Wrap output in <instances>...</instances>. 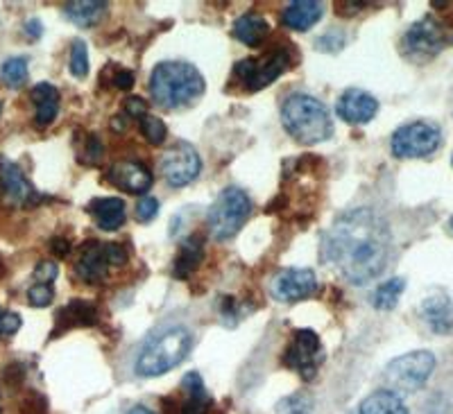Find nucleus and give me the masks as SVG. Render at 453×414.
<instances>
[{
  "label": "nucleus",
  "mask_w": 453,
  "mask_h": 414,
  "mask_svg": "<svg viewBox=\"0 0 453 414\" xmlns=\"http://www.w3.org/2000/svg\"><path fill=\"white\" fill-rule=\"evenodd\" d=\"M390 254V226L370 206L340 213L322 235V258L354 286H365L381 274Z\"/></svg>",
  "instance_id": "nucleus-1"
},
{
  "label": "nucleus",
  "mask_w": 453,
  "mask_h": 414,
  "mask_svg": "<svg viewBox=\"0 0 453 414\" xmlns=\"http://www.w3.org/2000/svg\"><path fill=\"white\" fill-rule=\"evenodd\" d=\"M150 96L161 109H184L204 93V77L188 62H161L150 75Z\"/></svg>",
  "instance_id": "nucleus-2"
},
{
  "label": "nucleus",
  "mask_w": 453,
  "mask_h": 414,
  "mask_svg": "<svg viewBox=\"0 0 453 414\" xmlns=\"http://www.w3.org/2000/svg\"><path fill=\"white\" fill-rule=\"evenodd\" d=\"M281 123L299 145L325 143L334 134V120L325 103L309 93H293L281 107Z\"/></svg>",
  "instance_id": "nucleus-3"
},
{
  "label": "nucleus",
  "mask_w": 453,
  "mask_h": 414,
  "mask_svg": "<svg viewBox=\"0 0 453 414\" xmlns=\"http://www.w3.org/2000/svg\"><path fill=\"white\" fill-rule=\"evenodd\" d=\"M193 349V335L186 326H170L152 335L141 347L134 360V372L141 379H157L184 363Z\"/></svg>",
  "instance_id": "nucleus-4"
},
{
  "label": "nucleus",
  "mask_w": 453,
  "mask_h": 414,
  "mask_svg": "<svg viewBox=\"0 0 453 414\" xmlns=\"http://www.w3.org/2000/svg\"><path fill=\"white\" fill-rule=\"evenodd\" d=\"M250 215H252L250 195L238 188V186H226L225 190H220V195H218L209 213H206L209 234L216 241H229L242 229Z\"/></svg>",
  "instance_id": "nucleus-5"
},
{
  "label": "nucleus",
  "mask_w": 453,
  "mask_h": 414,
  "mask_svg": "<svg viewBox=\"0 0 453 414\" xmlns=\"http://www.w3.org/2000/svg\"><path fill=\"white\" fill-rule=\"evenodd\" d=\"M435 364H438L435 356L426 349H419V351L403 353L392 360L386 367L383 379L390 385V392L395 394L419 392L428 383L431 373L435 372Z\"/></svg>",
  "instance_id": "nucleus-6"
},
{
  "label": "nucleus",
  "mask_w": 453,
  "mask_h": 414,
  "mask_svg": "<svg viewBox=\"0 0 453 414\" xmlns=\"http://www.w3.org/2000/svg\"><path fill=\"white\" fill-rule=\"evenodd\" d=\"M442 145V132L435 123L412 120L402 125L390 138V150L396 159H424L438 152Z\"/></svg>",
  "instance_id": "nucleus-7"
},
{
  "label": "nucleus",
  "mask_w": 453,
  "mask_h": 414,
  "mask_svg": "<svg viewBox=\"0 0 453 414\" xmlns=\"http://www.w3.org/2000/svg\"><path fill=\"white\" fill-rule=\"evenodd\" d=\"M290 57L283 48H274L268 55L263 57H248V59H241V62L234 66V77L248 91L257 93L261 88L270 87L273 82H277V77L281 73L288 71Z\"/></svg>",
  "instance_id": "nucleus-8"
},
{
  "label": "nucleus",
  "mask_w": 453,
  "mask_h": 414,
  "mask_svg": "<svg viewBox=\"0 0 453 414\" xmlns=\"http://www.w3.org/2000/svg\"><path fill=\"white\" fill-rule=\"evenodd\" d=\"M444 46H447V36H444L442 26L431 16H424L412 23L402 36V55L412 62H428L433 57H438Z\"/></svg>",
  "instance_id": "nucleus-9"
},
{
  "label": "nucleus",
  "mask_w": 453,
  "mask_h": 414,
  "mask_svg": "<svg viewBox=\"0 0 453 414\" xmlns=\"http://www.w3.org/2000/svg\"><path fill=\"white\" fill-rule=\"evenodd\" d=\"M161 177L173 188H184L196 181L202 172V159L197 150L188 143H177L165 150L159 161Z\"/></svg>",
  "instance_id": "nucleus-10"
},
{
  "label": "nucleus",
  "mask_w": 453,
  "mask_h": 414,
  "mask_svg": "<svg viewBox=\"0 0 453 414\" xmlns=\"http://www.w3.org/2000/svg\"><path fill=\"white\" fill-rule=\"evenodd\" d=\"M319 356H322V342H319L318 333L313 328H297L281 360L286 367L295 369L302 379L311 380L319 369Z\"/></svg>",
  "instance_id": "nucleus-11"
},
{
  "label": "nucleus",
  "mask_w": 453,
  "mask_h": 414,
  "mask_svg": "<svg viewBox=\"0 0 453 414\" xmlns=\"http://www.w3.org/2000/svg\"><path fill=\"white\" fill-rule=\"evenodd\" d=\"M270 290L279 302H299V299L311 297L318 290V279H315L313 270L288 267V270L277 272V276L270 283Z\"/></svg>",
  "instance_id": "nucleus-12"
},
{
  "label": "nucleus",
  "mask_w": 453,
  "mask_h": 414,
  "mask_svg": "<svg viewBox=\"0 0 453 414\" xmlns=\"http://www.w3.org/2000/svg\"><path fill=\"white\" fill-rule=\"evenodd\" d=\"M0 190L7 200L21 206H35L36 202L43 200L23 174V170L5 157H0Z\"/></svg>",
  "instance_id": "nucleus-13"
},
{
  "label": "nucleus",
  "mask_w": 453,
  "mask_h": 414,
  "mask_svg": "<svg viewBox=\"0 0 453 414\" xmlns=\"http://www.w3.org/2000/svg\"><path fill=\"white\" fill-rule=\"evenodd\" d=\"M109 267H111V263L107 258V242H84L78 263H75V274H78L80 281L88 283V286H98L107 279Z\"/></svg>",
  "instance_id": "nucleus-14"
},
{
  "label": "nucleus",
  "mask_w": 453,
  "mask_h": 414,
  "mask_svg": "<svg viewBox=\"0 0 453 414\" xmlns=\"http://www.w3.org/2000/svg\"><path fill=\"white\" fill-rule=\"evenodd\" d=\"M338 116L349 125H365L379 113V100L363 88H347L335 107Z\"/></svg>",
  "instance_id": "nucleus-15"
},
{
  "label": "nucleus",
  "mask_w": 453,
  "mask_h": 414,
  "mask_svg": "<svg viewBox=\"0 0 453 414\" xmlns=\"http://www.w3.org/2000/svg\"><path fill=\"white\" fill-rule=\"evenodd\" d=\"M109 181L113 186L123 188L125 193L129 195H143L152 188V172L145 164H139V161H123V164H116L111 170H109Z\"/></svg>",
  "instance_id": "nucleus-16"
},
{
  "label": "nucleus",
  "mask_w": 453,
  "mask_h": 414,
  "mask_svg": "<svg viewBox=\"0 0 453 414\" xmlns=\"http://www.w3.org/2000/svg\"><path fill=\"white\" fill-rule=\"evenodd\" d=\"M419 318L428 326V331L435 335H449L453 333V297L438 292L428 295L419 306Z\"/></svg>",
  "instance_id": "nucleus-17"
},
{
  "label": "nucleus",
  "mask_w": 453,
  "mask_h": 414,
  "mask_svg": "<svg viewBox=\"0 0 453 414\" xmlns=\"http://www.w3.org/2000/svg\"><path fill=\"white\" fill-rule=\"evenodd\" d=\"M181 389H184V399L177 405L175 414H209L211 399L206 394L204 380H202L200 373H186L184 380H181Z\"/></svg>",
  "instance_id": "nucleus-18"
},
{
  "label": "nucleus",
  "mask_w": 453,
  "mask_h": 414,
  "mask_svg": "<svg viewBox=\"0 0 453 414\" xmlns=\"http://www.w3.org/2000/svg\"><path fill=\"white\" fill-rule=\"evenodd\" d=\"M325 14V5L318 0H295L281 12V23L290 30L306 32L315 26Z\"/></svg>",
  "instance_id": "nucleus-19"
},
{
  "label": "nucleus",
  "mask_w": 453,
  "mask_h": 414,
  "mask_svg": "<svg viewBox=\"0 0 453 414\" xmlns=\"http://www.w3.org/2000/svg\"><path fill=\"white\" fill-rule=\"evenodd\" d=\"M96 324H98V308L93 306L91 302L73 299L71 303L57 310L55 335L57 333L71 331L75 326H96Z\"/></svg>",
  "instance_id": "nucleus-20"
},
{
  "label": "nucleus",
  "mask_w": 453,
  "mask_h": 414,
  "mask_svg": "<svg viewBox=\"0 0 453 414\" xmlns=\"http://www.w3.org/2000/svg\"><path fill=\"white\" fill-rule=\"evenodd\" d=\"M202 258H204V241L200 235H188L180 242V251L175 256V263H173V276L175 279H188L193 272L200 267Z\"/></svg>",
  "instance_id": "nucleus-21"
},
{
  "label": "nucleus",
  "mask_w": 453,
  "mask_h": 414,
  "mask_svg": "<svg viewBox=\"0 0 453 414\" xmlns=\"http://www.w3.org/2000/svg\"><path fill=\"white\" fill-rule=\"evenodd\" d=\"M88 213L93 215L96 225L103 231H119L125 225V202L120 197H103V200H93L88 204Z\"/></svg>",
  "instance_id": "nucleus-22"
},
{
  "label": "nucleus",
  "mask_w": 453,
  "mask_h": 414,
  "mask_svg": "<svg viewBox=\"0 0 453 414\" xmlns=\"http://www.w3.org/2000/svg\"><path fill=\"white\" fill-rule=\"evenodd\" d=\"M32 103H35L36 113L35 123L39 127H48V125L55 123L57 113H59V91H57L52 84L42 82L32 88Z\"/></svg>",
  "instance_id": "nucleus-23"
},
{
  "label": "nucleus",
  "mask_w": 453,
  "mask_h": 414,
  "mask_svg": "<svg viewBox=\"0 0 453 414\" xmlns=\"http://www.w3.org/2000/svg\"><path fill=\"white\" fill-rule=\"evenodd\" d=\"M268 32V21H265L261 14H254V12L238 16L236 23H234V36H236L241 43H245V46H258V43L265 39Z\"/></svg>",
  "instance_id": "nucleus-24"
},
{
  "label": "nucleus",
  "mask_w": 453,
  "mask_h": 414,
  "mask_svg": "<svg viewBox=\"0 0 453 414\" xmlns=\"http://www.w3.org/2000/svg\"><path fill=\"white\" fill-rule=\"evenodd\" d=\"M361 414H411L402 396L390 389H379L361 403Z\"/></svg>",
  "instance_id": "nucleus-25"
},
{
  "label": "nucleus",
  "mask_w": 453,
  "mask_h": 414,
  "mask_svg": "<svg viewBox=\"0 0 453 414\" xmlns=\"http://www.w3.org/2000/svg\"><path fill=\"white\" fill-rule=\"evenodd\" d=\"M64 12L75 26L91 27L104 16L107 3H103V0H75V3H66Z\"/></svg>",
  "instance_id": "nucleus-26"
},
{
  "label": "nucleus",
  "mask_w": 453,
  "mask_h": 414,
  "mask_svg": "<svg viewBox=\"0 0 453 414\" xmlns=\"http://www.w3.org/2000/svg\"><path fill=\"white\" fill-rule=\"evenodd\" d=\"M403 290H406V279L402 276H392L388 281H383L381 286L374 290V297H372V306L376 310H392L396 308L399 299H402Z\"/></svg>",
  "instance_id": "nucleus-27"
},
{
  "label": "nucleus",
  "mask_w": 453,
  "mask_h": 414,
  "mask_svg": "<svg viewBox=\"0 0 453 414\" xmlns=\"http://www.w3.org/2000/svg\"><path fill=\"white\" fill-rule=\"evenodd\" d=\"M0 80L10 88H19L27 82V59L26 57H10L0 66Z\"/></svg>",
  "instance_id": "nucleus-28"
},
{
  "label": "nucleus",
  "mask_w": 453,
  "mask_h": 414,
  "mask_svg": "<svg viewBox=\"0 0 453 414\" xmlns=\"http://www.w3.org/2000/svg\"><path fill=\"white\" fill-rule=\"evenodd\" d=\"M141 123V134H143V138L148 141L150 145H164L165 136H168V127H165V123L161 120V118L157 116H143L139 120Z\"/></svg>",
  "instance_id": "nucleus-29"
},
{
  "label": "nucleus",
  "mask_w": 453,
  "mask_h": 414,
  "mask_svg": "<svg viewBox=\"0 0 453 414\" xmlns=\"http://www.w3.org/2000/svg\"><path fill=\"white\" fill-rule=\"evenodd\" d=\"M68 68L75 77H84L88 73V48L82 39H75L71 46V62Z\"/></svg>",
  "instance_id": "nucleus-30"
},
{
  "label": "nucleus",
  "mask_w": 453,
  "mask_h": 414,
  "mask_svg": "<svg viewBox=\"0 0 453 414\" xmlns=\"http://www.w3.org/2000/svg\"><path fill=\"white\" fill-rule=\"evenodd\" d=\"M281 414H313V401L306 394H295L290 399L281 401Z\"/></svg>",
  "instance_id": "nucleus-31"
},
{
  "label": "nucleus",
  "mask_w": 453,
  "mask_h": 414,
  "mask_svg": "<svg viewBox=\"0 0 453 414\" xmlns=\"http://www.w3.org/2000/svg\"><path fill=\"white\" fill-rule=\"evenodd\" d=\"M52 299H55V290H52V286H48V283H36V286H32L30 290H27V302L35 308L50 306Z\"/></svg>",
  "instance_id": "nucleus-32"
},
{
  "label": "nucleus",
  "mask_w": 453,
  "mask_h": 414,
  "mask_svg": "<svg viewBox=\"0 0 453 414\" xmlns=\"http://www.w3.org/2000/svg\"><path fill=\"white\" fill-rule=\"evenodd\" d=\"M345 46V32L342 30H329L326 34H322L315 43V48L322 52H338Z\"/></svg>",
  "instance_id": "nucleus-33"
},
{
  "label": "nucleus",
  "mask_w": 453,
  "mask_h": 414,
  "mask_svg": "<svg viewBox=\"0 0 453 414\" xmlns=\"http://www.w3.org/2000/svg\"><path fill=\"white\" fill-rule=\"evenodd\" d=\"M19 414H48L46 399H43L42 394H36V392L27 394L26 399H23Z\"/></svg>",
  "instance_id": "nucleus-34"
},
{
  "label": "nucleus",
  "mask_w": 453,
  "mask_h": 414,
  "mask_svg": "<svg viewBox=\"0 0 453 414\" xmlns=\"http://www.w3.org/2000/svg\"><path fill=\"white\" fill-rule=\"evenodd\" d=\"M157 213H159V200L157 197H143V200H139V204H136V218L143 222H150L152 218H157Z\"/></svg>",
  "instance_id": "nucleus-35"
},
{
  "label": "nucleus",
  "mask_w": 453,
  "mask_h": 414,
  "mask_svg": "<svg viewBox=\"0 0 453 414\" xmlns=\"http://www.w3.org/2000/svg\"><path fill=\"white\" fill-rule=\"evenodd\" d=\"M57 274H59V267H57L55 261H42L35 267V279L39 283H48V286H52Z\"/></svg>",
  "instance_id": "nucleus-36"
},
{
  "label": "nucleus",
  "mask_w": 453,
  "mask_h": 414,
  "mask_svg": "<svg viewBox=\"0 0 453 414\" xmlns=\"http://www.w3.org/2000/svg\"><path fill=\"white\" fill-rule=\"evenodd\" d=\"M21 324H23L21 315L5 310L3 312V318H0V335H14V333L21 328Z\"/></svg>",
  "instance_id": "nucleus-37"
},
{
  "label": "nucleus",
  "mask_w": 453,
  "mask_h": 414,
  "mask_svg": "<svg viewBox=\"0 0 453 414\" xmlns=\"http://www.w3.org/2000/svg\"><path fill=\"white\" fill-rule=\"evenodd\" d=\"M125 113L132 118H139L141 120L143 116H148V103H145L143 97H139V96L127 97V100H125Z\"/></svg>",
  "instance_id": "nucleus-38"
},
{
  "label": "nucleus",
  "mask_w": 453,
  "mask_h": 414,
  "mask_svg": "<svg viewBox=\"0 0 453 414\" xmlns=\"http://www.w3.org/2000/svg\"><path fill=\"white\" fill-rule=\"evenodd\" d=\"M103 150H104L103 141H100L96 134H88L87 143H84V157H87V161H91V164L93 161H98L100 157H103Z\"/></svg>",
  "instance_id": "nucleus-39"
},
{
  "label": "nucleus",
  "mask_w": 453,
  "mask_h": 414,
  "mask_svg": "<svg viewBox=\"0 0 453 414\" xmlns=\"http://www.w3.org/2000/svg\"><path fill=\"white\" fill-rule=\"evenodd\" d=\"M111 82H113V87L120 88V91H129V88L134 87L136 77H134V73L127 71V68H119V71L113 73Z\"/></svg>",
  "instance_id": "nucleus-40"
},
{
  "label": "nucleus",
  "mask_w": 453,
  "mask_h": 414,
  "mask_svg": "<svg viewBox=\"0 0 453 414\" xmlns=\"http://www.w3.org/2000/svg\"><path fill=\"white\" fill-rule=\"evenodd\" d=\"M23 379H26V367H23V364L14 363V364H7V367L3 369V380H5V383L19 385Z\"/></svg>",
  "instance_id": "nucleus-41"
},
{
  "label": "nucleus",
  "mask_w": 453,
  "mask_h": 414,
  "mask_svg": "<svg viewBox=\"0 0 453 414\" xmlns=\"http://www.w3.org/2000/svg\"><path fill=\"white\" fill-rule=\"evenodd\" d=\"M107 258L111 265L120 267L127 263V251H125V247L116 245V242H107Z\"/></svg>",
  "instance_id": "nucleus-42"
},
{
  "label": "nucleus",
  "mask_w": 453,
  "mask_h": 414,
  "mask_svg": "<svg viewBox=\"0 0 453 414\" xmlns=\"http://www.w3.org/2000/svg\"><path fill=\"white\" fill-rule=\"evenodd\" d=\"M50 251L57 256V258H66V256L71 254V241L57 235V238H52L50 241Z\"/></svg>",
  "instance_id": "nucleus-43"
},
{
  "label": "nucleus",
  "mask_w": 453,
  "mask_h": 414,
  "mask_svg": "<svg viewBox=\"0 0 453 414\" xmlns=\"http://www.w3.org/2000/svg\"><path fill=\"white\" fill-rule=\"evenodd\" d=\"M26 34L30 36V39H39V36L43 34V26L36 19H32V21L26 23Z\"/></svg>",
  "instance_id": "nucleus-44"
},
{
  "label": "nucleus",
  "mask_w": 453,
  "mask_h": 414,
  "mask_svg": "<svg viewBox=\"0 0 453 414\" xmlns=\"http://www.w3.org/2000/svg\"><path fill=\"white\" fill-rule=\"evenodd\" d=\"M127 414H157V412H152V410L145 408V405H134V408L129 410Z\"/></svg>",
  "instance_id": "nucleus-45"
},
{
  "label": "nucleus",
  "mask_w": 453,
  "mask_h": 414,
  "mask_svg": "<svg viewBox=\"0 0 453 414\" xmlns=\"http://www.w3.org/2000/svg\"><path fill=\"white\" fill-rule=\"evenodd\" d=\"M123 127H125L123 118H113V129H123Z\"/></svg>",
  "instance_id": "nucleus-46"
},
{
  "label": "nucleus",
  "mask_w": 453,
  "mask_h": 414,
  "mask_svg": "<svg viewBox=\"0 0 453 414\" xmlns=\"http://www.w3.org/2000/svg\"><path fill=\"white\" fill-rule=\"evenodd\" d=\"M3 274H5V263H3V258H0V279H3Z\"/></svg>",
  "instance_id": "nucleus-47"
},
{
  "label": "nucleus",
  "mask_w": 453,
  "mask_h": 414,
  "mask_svg": "<svg viewBox=\"0 0 453 414\" xmlns=\"http://www.w3.org/2000/svg\"><path fill=\"white\" fill-rule=\"evenodd\" d=\"M449 226H451V229H453V215H451V220H449Z\"/></svg>",
  "instance_id": "nucleus-48"
},
{
  "label": "nucleus",
  "mask_w": 453,
  "mask_h": 414,
  "mask_svg": "<svg viewBox=\"0 0 453 414\" xmlns=\"http://www.w3.org/2000/svg\"><path fill=\"white\" fill-rule=\"evenodd\" d=\"M3 312H5V310H3V308H0V318H3Z\"/></svg>",
  "instance_id": "nucleus-49"
},
{
  "label": "nucleus",
  "mask_w": 453,
  "mask_h": 414,
  "mask_svg": "<svg viewBox=\"0 0 453 414\" xmlns=\"http://www.w3.org/2000/svg\"><path fill=\"white\" fill-rule=\"evenodd\" d=\"M0 113H3V103H0Z\"/></svg>",
  "instance_id": "nucleus-50"
},
{
  "label": "nucleus",
  "mask_w": 453,
  "mask_h": 414,
  "mask_svg": "<svg viewBox=\"0 0 453 414\" xmlns=\"http://www.w3.org/2000/svg\"><path fill=\"white\" fill-rule=\"evenodd\" d=\"M451 164H453V157H451Z\"/></svg>",
  "instance_id": "nucleus-51"
}]
</instances>
